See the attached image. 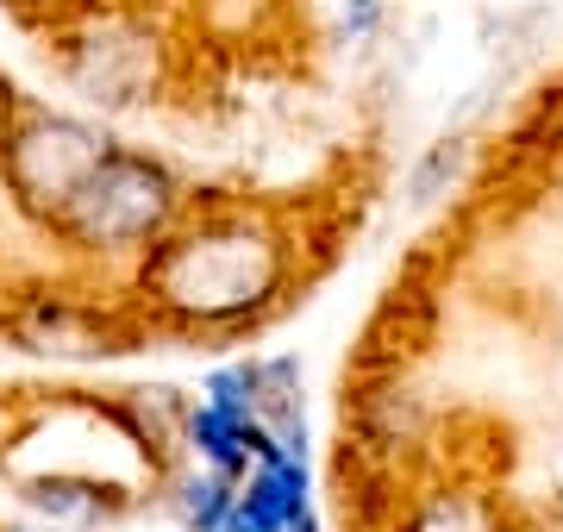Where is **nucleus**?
I'll list each match as a JSON object with an SVG mask.
<instances>
[{"instance_id": "nucleus-8", "label": "nucleus", "mask_w": 563, "mask_h": 532, "mask_svg": "<svg viewBox=\"0 0 563 532\" xmlns=\"http://www.w3.org/2000/svg\"><path fill=\"white\" fill-rule=\"evenodd\" d=\"M463 157H470V144H463V138L432 144V151H426V164L413 169V182H407V195H413V201H439V182H451V176H457V169H463Z\"/></svg>"}, {"instance_id": "nucleus-2", "label": "nucleus", "mask_w": 563, "mask_h": 532, "mask_svg": "<svg viewBox=\"0 0 563 532\" xmlns=\"http://www.w3.org/2000/svg\"><path fill=\"white\" fill-rule=\"evenodd\" d=\"M181 213V182L157 157H139V151H113L88 182L76 188V201L63 207L57 232L76 251H151L163 232H176Z\"/></svg>"}, {"instance_id": "nucleus-5", "label": "nucleus", "mask_w": 563, "mask_h": 532, "mask_svg": "<svg viewBox=\"0 0 563 532\" xmlns=\"http://www.w3.org/2000/svg\"><path fill=\"white\" fill-rule=\"evenodd\" d=\"M7 339L20 351H44V357H113L132 351L139 332L120 313H101L88 301H63V295H38L7 320Z\"/></svg>"}, {"instance_id": "nucleus-10", "label": "nucleus", "mask_w": 563, "mask_h": 532, "mask_svg": "<svg viewBox=\"0 0 563 532\" xmlns=\"http://www.w3.org/2000/svg\"><path fill=\"white\" fill-rule=\"evenodd\" d=\"M13 7H63V0H13Z\"/></svg>"}, {"instance_id": "nucleus-4", "label": "nucleus", "mask_w": 563, "mask_h": 532, "mask_svg": "<svg viewBox=\"0 0 563 532\" xmlns=\"http://www.w3.org/2000/svg\"><path fill=\"white\" fill-rule=\"evenodd\" d=\"M63 76L101 107H144L163 82L157 32L120 13H88L81 25L63 32Z\"/></svg>"}, {"instance_id": "nucleus-1", "label": "nucleus", "mask_w": 563, "mask_h": 532, "mask_svg": "<svg viewBox=\"0 0 563 532\" xmlns=\"http://www.w3.org/2000/svg\"><path fill=\"white\" fill-rule=\"evenodd\" d=\"M282 276L288 245L276 225L251 213H213L188 232H163L139 269V295L181 332H232L269 313Z\"/></svg>"}, {"instance_id": "nucleus-9", "label": "nucleus", "mask_w": 563, "mask_h": 532, "mask_svg": "<svg viewBox=\"0 0 563 532\" xmlns=\"http://www.w3.org/2000/svg\"><path fill=\"white\" fill-rule=\"evenodd\" d=\"M376 25H383V0H339V32L351 44H363Z\"/></svg>"}, {"instance_id": "nucleus-7", "label": "nucleus", "mask_w": 563, "mask_h": 532, "mask_svg": "<svg viewBox=\"0 0 563 532\" xmlns=\"http://www.w3.org/2000/svg\"><path fill=\"white\" fill-rule=\"evenodd\" d=\"M401 532H501V508L470 489H439L426 501H413Z\"/></svg>"}, {"instance_id": "nucleus-6", "label": "nucleus", "mask_w": 563, "mask_h": 532, "mask_svg": "<svg viewBox=\"0 0 563 532\" xmlns=\"http://www.w3.org/2000/svg\"><path fill=\"white\" fill-rule=\"evenodd\" d=\"M25 508L51 513V520H81V527H101V520H120L132 513L120 483H101V476H76V470H51V476H32L20 483Z\"/></svg>"}, {"instance_id": "nucleus-3", "label": "nucleus", "mask_w": 563, "mask_h": 532, "mask_svg": "<svg viewBox=\"0 0 563 532\" xmlns=\"http://www.w3.org/2000/svg\"><path fill=\"white\" fill-rule=\"evenodd\" d=\"M120 144L101 125L69 120V113H25L0 132V176L7 195L20 201V213L57 225L63 207L76 201V188L113 157Z\"/></svg>"}, {"instance_id": "nucleus-11", "label": "nucleus", "mask_w": 563, "mask_h": 532, "mask_svg": "<svg viewBox=\"0 0 563 532\" xmlns=\"http://www.w3.org/2000/svg\"><path fill=\"white\" fill-rule=\"evenodd\" d=\"M0 532H38V527H0Z\"/></svg>"}]
</instances>
